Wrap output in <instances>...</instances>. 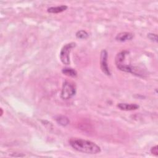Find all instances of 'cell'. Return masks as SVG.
Listing matches in <instances>:
<instances>
[{"label":"cell","instance_id":"8fae6325","mask_svg":"<svg viewBox=\"0 0 158 158\" xmlns=\"http://www.w3.org/2000/svg\"><path fill=\"white\" fill-rule=\"evenodd\" d=\"M76 37L78 39L81 40H85L86 39L89 35L85 30H79L76 33Z\"/></svg>","mask_w":158,"mask_h":158},{"label":"cell","instance_id":"9c48e42d","mask_svg":"<svg viewBox=\"0 0 158 158\" xmlns=\"http://www.w3.org/2000/svg\"><path fill=\"white\" fill-rule=\"evenodd\" d=\"M62 72L64 75H67L68 77H73V78H75L77 76V71L72 68H68V67L64 68L62 70Z\"/></svg>","mask_w":158,"mask_h":158},{"label":"cell","instance_id":"6da1fadb","mask_svg":"<svg viewBox=\"0 0 158 158\" xmlns=\"http://www.w3.org/2000/svg\"><path fill=\"white\" fill-rule=\"evenodd\" d=\"M69 144L73 149L83 153L96 154L101 151L100 147L95 143L81 138H72L69 140Z\"/></svg>","mask_w":158,"mask_h":158},{"label":"cell","instance_id":"7c38bea8","mask_svg":"<svg viewBox=\"0 0 158 158\" xmlns=\"http://www.w3.org/2000/svg\"><path fill=\"white\" fill-rule=\"evenodd\" d=\"M148 38L152 41L153 42H157V35L156 34L154 33H149L147 35Z\"/></svg>","mask_w":158,"mask_h":158},{"label":"cell","instance_id":"3957f363","mask_svg":"<svg viewBox=\"0 0 158 158\" xmlns=\"http://www.w3.org/2000/svg\"><path fill=\"white\" fill-rule=\"evenodd\" d=\"M76 46V43L71 42L65 44L61 49L60 52V59L62 64L65 65H69L70 63V54L72 49Z\"/></svg>","mask_w":158,"mask_h":158},{"label":"cell","instance_id":"7a4b0ae2","mask_svg":"<svg viewBox=\"0 0 158 158\" xmlns=\"http://www.w3.org/2000/svg\"><path fill=\"white\" fill-rule=\"evenodd\" d=\"M76 93V87L70 81H65L62 85L60 97L62 99L68 100L75 96Z\"/></svg>","mask_w":158,"mask_h":158},{"label":"cell","instance_id":"30bf717a","mask_svg":"<svg viewBox=\"0 0 158 158\" xmlns=\"http://www.w3.org/2000/svg\"><path fill=\"white\" fill-rule=\"evenodd\" d=\"M56 122L60 125L62 126H66L69 123V118L65 117V116H58L56 118Z\"/></svg>","mask_w":158,"mask_h":158},{"label":"cell","instance_id":"8992f818","mask_svg":"<svg viewBox=\"0 0 158 158\" xmlns=\"http://www.w3.org/2000/svg\"><path fill=\"white\" fill-rule=\"evenodd\" d=\"M133 36L134 35L133 33L124 31V32H121L117 34V36H115V40L118 41L124 42V41L131 40L133 38Z\"/></svg>","mask_w":158,"mask_h":158},{"label":"cell","instance_id":"5b68a950","mask_svg":"<svg viewBox=\"0 0 158 158\" xmlns=\"http://www.w3.org/2000/svg\"><path fill=\"white\" fill-rule=\"evenodd\" d=\"M128 53V51H122L117 54L115 59V62L117 69L121 67L122 65L125 64L124 62L125 59V56Z\"/></svg>","mask_w":158,"mask_h":158},{"label":"cell","instance_id":"ba28073f","mask_svg":"<svg viewBox=\"0 0 158 158\" xmlns=\"http://www.w3.org/2000/svg\"><path fill=\"white\" fill-rule=\"evenodd\" d=\"M68 7L65 5H62L59 6H55V7H50L47 9L48 12L51 14H58L62 12L65 11L67 10Z\"/></svg>","mask_w":158,"mask_h":158},{"label":"cell","instance_id":"52a82bcc","mask_svg":"<svg viewBox=\"0 0 158 158\" xmlns=\"http://www.w3.org/2000/svg\"><path fill=\"white\" fill-rule=\"evenodd\" d=\"M117 107L122 110L130 111L136 110L139 108V106L136 104H128V103H119Z\"/></svg>","mask_w":158,"mask_h":158},{"label":"cell","instance_id":"277c9868","mask_svg":"<svg viewBox=\"0 0 158 158\" xmlns=\"http://www.w3.org/2000/svg\"><path fill=\"white\" fill-rule=\"evenodd\" d=\"M108 53L106 49H103L101 52L100 56V67L102 72L107 76H110L111 73L107 64Z\"/></svg>","mask_w":158,"mask_h":158},{"label":"cell","instance_id":"4fadbf2b","mask_svg":"<svg viewBox=\"0 0 158 158\" xmlns=\"http://www.w3.org/2000/svg\"><path fill=\"white\" fill-rule=\"evenodd\" d=\"M158 148L157 146L156 145L155 146L152 147L151 149V152L153 155H154V156H158V148Z\"/></svg>","mask_w":158,"mask_h":158}]
</instances>
